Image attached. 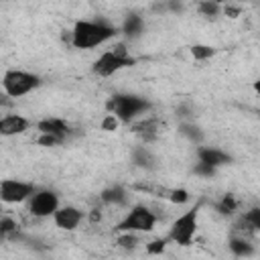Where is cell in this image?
Here are the masks:
<instances>
[{"instance_id":"obj_1","label":"cell","mask_w":260,"mask_h":260,"mask_svg":"<svg viewBox=\"0 0 260 260\" xmlns=\"http://www.w3.org/2000/svg\"><path fill=\"white\" fill-rule=\"evenodd\" d=\"M118 35V28L106 20H77L71 28V45L75 49H93Z\"/></svg>"},{"instance_id":"obj_2","label":"cell","mask_w":260,"mask_h":260,"mask_svg":"<svg viewBox=\"0 0 260 260\" xmlns=\"http://www.w3.org/2000/svg\"><path fill=\"white\" fill-rule=\"evenodd\" d=\"M150 108H152V104L146 98H140V95H134V93H114L106 102L108 114L116 116L124 124H130L132 120H136L138 116L148 112Z\"/></svg>"},{"instance_id":"obj_3","label":"cell","mask_w":260,"mask_h":260,"mask_svg":"<svg viewBox=\"0 0 260 260\" xmlns=\"http://www.w3.org/2000/svg\"><path fill=\"white\" fill-rule=\"evenodd\" d=\"M136 57L130 55V51L126 49L124 43H116L114 47H110L108 51H104L91 65V71L98 75V77H110L126 67H132L136 65Z\"/></svg>"},{"instance_id":"obj_4","label":"cell","mask_w":260,"mask_h":260,"mask_svg":"<svg viewBox=\"0 0 260 260\" xmlns=\"http://www.w3.org/2000/svg\"><path fill=\"white\" fill-rule=\"evenodd\" d=\"M158 217L154 215V211H150V207L146 205H132L130 211L118 221L116 230L122 232H132V234H140V232H152L156 225Z\"/></svg>"},{"instance_id":"obj_5","label":"cell","mask_w":260,"mask_h":260,"mask_svg":"<svg viewBox=\"0 0 260 260\" xmlns=\"http://www.w3.org/2000/svg\"><path fill=\"white\" fill-rule=\"evenodd\" d=\"M41 85V77L22 69H8L2 77L4 93L10 98H22Z\"/></svg>"},{"instance_id":"obj_6","label":"cell","mask_w":260,"mask_h":260,"mask_svg":"<svg viewBox=\"0 0 260 260\" xmlns=\"http://www.w3.org/2000/svg\"><path fill=\"white\" fill-rule=\"evenodd\" d=\"M197 215H199V203L191 209H187L183 215H179L171 228H169V234H167V240L169 242H175L179 246H189L195 232H197Z\"/></svg>"},{"instance_id":"obj_7","label":"cell","mask_w":260,"mask_h":260,"mask_svg":"<svg viewBox=\"0 0 260 260\" xmlns=\"http://www.w3.org/2000/svg\"><path fill=\"white\" fill-rule=\"evenodd\" d=\"M59 207V195L51 189H39L28 199V213L32 217H53Z\"/></svg>"},{"instance_id":"obj_8","label":"cell","mask_w":260,"mask_h":260,"mask_svg":"<svg viewBox=\"0 0 260 260\" xmlns=\"http://www.w3.org/2000/svg\"><path fill=\"white\" fill-rule=\"evenodd\" d=\"M37 185L16 179H4L0 183V199L4 203H22L37 193Z\"/></svg>"},{"instance_id":"obj_9","label":"cell","mask_w":260,"mask_h":260,"mask_svg":"<svg viewBox=\"0 0 260 260\" xmlns=\"http://www.w3.org/2000/svg\"><path fill=\"white\" fill-rule=\"evenodd\" d=\"M83 219V211L73 207V205H63L57 209V213L53 215V221L57 228L61 230H67V232H73Z\"/></svg>"},{"instance_id":"obj_10","label":"cell","mask_w":260,"mask_h":260,"mask_svg":"<svg viewBox=\"0 0 260 260\" xmlns=\"http://www.w3.org/2000/svg\"><path fill=\"white\" fill-rule=\"evenodd\" d=\"M37 130H39L41 134L57 136V138H61V140H65L67 134L71 132V130H69V124H67L65 120H61V118H43V120L37 122Z\"/></svg>"},{"instance_id":"obj_11","label":"cell","mask_w":260,"mask_h":260,"mask_svg":"<svg viewBox=\"0 0 260 260\" xmlns=\"http://www.w3.org/2000/svg\"><path fill=\"white\" fill-rule=\"evenodd\" d=\"M197 158H199V162H205V165H209L213 169L232 162V156L228 152H223L219 148H211V146H199L197 148Z\"/></svg>"},{"instance_id":"obj_12","label":"cell","mask_w":260,"mask_h":260,"mask_svg":"<svg viewBox=\"0 0 260 260\" xmlns=\"http://www.w3.org/2000/svg\"><path fill=\"white\" fill-rule=\"evenodd\" d=\"M30 128V122L24 116L18 114H8L0 120V134L2 136H14V134H22Z\"/></svg>"},{"instance_id":"obj_13","label":"cell","mask_w":260,"mask_h":260,"mask_svg":"<svg viewBox=\"0 0 260 260\" xmlns=\"http://www.w3.org/2000/svg\"><path fill=\"white\" fill-rule=\"evenodd\" d=\"M158 130H160V122H158L156 118H146V120H142V122L134 124V128H132V132H134V134H138L144 142L154 140V138H156V134H158Z\"/></svg>"},{"instance_id":"obj_14","label":"cell","mask_w":260,"mask_h":260,"mask_svg":"<svg viewBox=\"0 0 260 260\" xmlns=\"http://www.w3.org/2000/svg\"><path fill=\"white\" fill-rule=\"evenodd\" d=\"M228 248H230V252H232L234 256H238V258H248V256L254 254V246H252L250 238L236 236V234H232V238H230V242H228Z\"/></svg>"},{"instance_id":"obj_15","label":"cell","mask_w":260,"mask_h":260,"mask_svg":"<svg viewBox=\"0 0 260 260\" xmlns=\"http://www.w3.org/2000/svg\"><path fill=\"white\" fill-rule=\"evenodd\" d=\"M100 199L108 205H126L128 203V191L122 185H112V187L102 191Z\"/></svg>"},{"instance_id":"obj_16","label":"cell","mask_w":260,"mask_h":260,"mask_svg":"<svg viewBox=\"0 0 260 260\" xmlns=\"http://www.w3.org/2000/svg\"><path fill=\"white\" fill-rule=\"evenodd\" d=\"M144 30V18L140 14H128L124 18V24H122V32L128 37V39H138Z\"/></svg>"},{"instance_id":"obj_17","label":"cell","mask_w":260,"mask_h":260,"mask_svg":"<svg viewBox=\"0 0 260 260\" xmlns=\"http://www.w3.org/2000/svg\"><path fill=\"white\" fill-rule=\"evenodd\" d=\"M132 160L138 165V167H142V169H154L156 165V158H154V154L146 148V146H138V148H134V152H132Z\"/></svg>"},{"instance_id":"obj_18","label":"cell","mask_w":260,"mask_h":260,"mask_svg":"<svg viewBox=\"0 0 260 260\" xmlns=\"http://www.w3.org/2000/svg\"><path fill=\"white\" fill-rule=\"evenodd\" d=\"M179 132L185 138H189L191 142H195V144H201V140H203V132L195 122H181L179 124Z\"/></svg>"},{"instance_id":"obj_19","label":"cell","mask_w":260,"mask_h":260,"mask_svg":"<svg viewBox=\"0 0 260 260\" xmlns=\"http://www.w3.org/2000/svg\"><path fill=\"white\" fill-rule=\"evenodd\" d=\"M197 10L201 16L205 18H217L221 12H223V6L217 4V2H211V0H205V2H199L197 4Z\"/></svg>"},{"instance_id":"obj_20","label":"cell","mask_w":260,"mask_h":260,"mask_svg":"<svg viewBox=\"0 0 260 260\" xmlns=\"http://www.w3.org/2000/svg\"><path fill=\"white\" fill-rule=\"evenodd\" d=\"M215 209H217L221 215H232V213L238 209V199H236L232 193H228V195H223V197L217 201Z\"/></svg>"},{"instance_id":"obj_21","label":"cell","mask_w":260,"mask_h":260,"mask_svg":"<svg viewBox=\"0 0 260 260\" xmlns=\"http://www.w3.org/2000/svg\"><path fill=\"white\" fill-rule=\"evenodd\" d=\"M160 197H167L169 201L183 205V203L189 201V191L187 189H162L160 191Z\"/></svg>"},{"instance_id":"obj_22","label":"cell","mask_w":260,"mask_h":260,"mask_svg":"<svg viewBox=\"0 0 260 260\" xmlns=\"http://www.w3.org/2000/svg\"><path fill=\"white\" fill-rule=\"evenodd\" d=\"M191 55L197 61H205V59H211L215 55V47H211V45H193L191 47Z\"/></svg>"},{"instance_id":"obj_23","label":"cell","mask_w":260,"mask_h":260,"mask_svg":"<svg viewBox=\"0 0 260 260\" xmlns=\"http://www.w3.org/2000/svg\"><path fill=\"white\" fill-rule=\"evenodd\" d=\"M0 234H2V238H12V236H16V234H18L16 221H14L12 217L4 215V217L0 219Z\"/></svg>"},{"instance_id":"obj_24","label":"cell","mask_w":260,"mask_h":260,"mask_svg":"<svg viewBox=\"0 0 260 260\" xmlns=\"http://www.w3.org/2000/svg\"><path fill=\"white\" fill-rule=\"evenodd\" d=\"M136 244H138V238H136V234H132V232H122V234L118 236V246L124 248V250H134Z\"/></svg>"},{"instance_id":"obj_25","label":"cell","mask_w":260,"mask_h":260,"mask_svg":"<svg viewBox=\"0 0 260 260\" xmlns=\"http://www.w3.org/2000/svg\"><path fill=\"white\" fill-rule=\"evenodd\" d=\"M244 219L250 223V228L254 232H260V207H252L244 213Z\"/></svg>"},{"instance_id":"obj_26","label":"cell","mask_w":260,"mask_h":260,"mask_svg":"<svg viewBox=\"0 0 260 260\" xmlns=\"http://www.w3.org/2000/svg\"><path fill=\"white\" fill-rule=\"evenodd\" d=\"M167 238H158V240H152V242H148L146 244V252L148 254H152V256H156V254H162L165 252V246H167Z\"/></svg>"},{"instance_id":"obj_27","label":"cell","mask_w":260,"mask_h":260,"mask_svg":"<svg viewBox=\"0 0 260 260\" xmlns=\"http://www.w3.org/2000/svg\"><path fill=\"white\" fill-rule=\"evenodd\" d=\"M118 126H120V120H118L116 116H112V114H106V116H104V120H102V130L114 132Z\"/></svg>"},{"instance_id":"obj_28","label":"cell","mask_w":260,"mask_h":260,"mask_svg":"<svg viewBox=\"0 0 260 260\" xmlns=\"http://www.w3.org/2000/svg\"><path fill=\"white\" fill-rule=\"evenodd\" d=\"M193 171H195V175H199V177H207V179H211V177L215 175L217 169H213V167H209V165H205V162H197Z\"/></svg>"},{"instance_id":"obj_29","label":"cell","mask_w":260,"mask_h":260,"mask_svg":"<svg viewBox=\"0 0 260 260\" xmlns=\"http://www.w3.org/2000/svg\"><path fill=\"white\" fill-rule=\"evenodd\" d=\"M37 142H39L41 146H57V144H61L63 140H61V138H57V136H49V134H41V136L37 138Z\"/></svg>"},{"instance_id":"obj_30","label":"cell","mask_w":260,"mask_h":260,"mask_svg":"<svg viewBox=\"0 0 260 260\" xmlns=\"http://www.w3.org/2000/svg\"><path fill=\"white\" fill-rule=\"evenodd\" d=\"M177 118H181V122H191V108L187 104L177 108Z\"/></svg>"},{"instance_id":"obj_31","label":"cell","mask_w":260,"mask_h":260,"mask_svg":"<svg viewBox=\"0 0 260 260\" xmlns=\"http://www.w3.org/2000/svg\"><path fill=\"white\" fill-rule=\"evenodd\" d=\"M240 12H242V10H240L238 6H230V4H228V6H223V14H225V16H230V18L240 16Z\"/></svg>"},{"instance_id":"obj_32","label":"cell","mask_w":260,"mask_h":260,"mask_svg":"<svg viewBox=\"0 0 260 260\" xmlns=\"http://www.w3.org/2000/svg\"><path fill=\"white\" fill-rule=\"evenodd\" d=\"M100 217H102V215H100V211H98V209H93V211H91V221H98Z\"/></svg>"},{"instance_id":"obj_33","label":"cell","mask_w":260,"mask_h":260,"mask_svg":"<svg viewBox=\"0 0 260 260\" xmlns=\"http://www.w3.org/2000/svg\"><path fill=\"white\" fill-rule=\"evenodd\" d=\"M254 89L260 93V79H256V81H254Z\"/></svg>"}]
</instances>
